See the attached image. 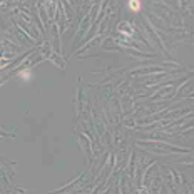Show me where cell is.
<instances>
[{
    "label": "cell",
    "instance_id": "1",
    "mask_svg": "<svg viewBox=\"0 0 194 194\" xmlns=\"http://www.w3.org/2000/svg\"><path fill=\"white\" fill-rule=\"evenodd\" d=\"M129 7H132V10H139L141 4H139V2H131V4H129Z\"/></svg>",
    "mask_w": 194,
    "mask_h": 194
}]
</instances>
